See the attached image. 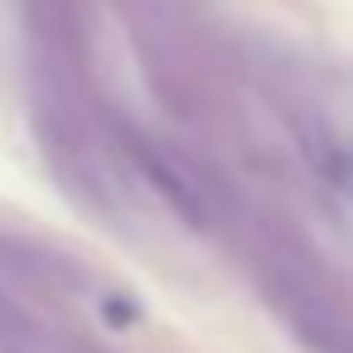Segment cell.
Here are the masks:
<instances>
[{
	"label": "cell",
	"instance_id": "7a4b0ae2",
	"mask_svg": "<svg viewBox=\"0 0 353 353\" xmlns=\"http://www.w3.org/2000/svg\"><path fill=\"white\" fill-rule=\"evenodd\" d=\"M295 141H300V155L310 160V170L324 179V184H334V189H353V155L319 126V121H295Z\"/></svg>",
	"mask_w": 353,
	"mask_h": 353
},
{
	"label": "cell",
	"instance_id": "6da1fadb",
	"mask_svg": "<svg viewBox=\"0 0 353 353\" xmlns=\"http://www.w3.org/2000/svg\"><path fill=\"white\" fill-rule=\"evenodd\" d=\"M131 150H136V165L145 170V179H150V184H155V189H160V194H165V199H170V203H174V208H179L194 228H203V223H208V199H203V184H199V179H194V174H189L174 155L155 150L150 141H136Z\"/></svg>",
	"mask_w": 353,
	"mask_h": 353
}]
</instances>
